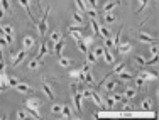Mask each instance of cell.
<instances>
[{
	"mask_svg": "<svg viewBox=\"0 0 159 120\" xmlns=\"http://www.w3.org/2000/svg\"><path fill=\"white\" fill-rule=\"evenodd\" d=\"M48 15H49V7L44 9V15H42L41 20H37V29H39V34L46 36V31H48Z\"/></svg>",
	"mask_w": 159,
	"mask_h": 120,
	"instance_id": "1",
	"label": "cell"
},
{
	"mask_svg": "<svg viewBox=\"0 0 159 120\" xmlns=\"http://www.w3.org/2000/svg\"><path fill=\"white\" fill-rule=\"evenodd\" d=\"M26 54H27L26 48H24V49H20V51H17L15 54H12V64H14V66H17L19 63H22V61L26 59Z\"/></svg>",
	"mask_w": 159,
	"mask_h": 120,
	"instance_id": "2",
	"label": "cell"
},
{
	"mask_svg": "<svg viewBox=\"0 0 159 120\" xmlns=\"http://www.w3.org/2000/svg\"><path fill=\"white\" fill-rule=\"evenodd\" d=\"M137 39H139L140 42H147V44H154V42H157L154 37H151L149 34H144V32H140V34L137 36Z\"/></svg>",
	"mask_w": 159,
	"mask_h": 120,
	"instance_id": "3",
	"label": "cell"
},
{
	"mask_svg": "<svg viewBox=\"0 0 159 120\" xmlns=\"http://www.w3.org/2000/svg\"><path fill=\"white\" fill-rule=\"evenodd\" d=\"M17 2H19L20 5H22L24 9H26V12L29 14V17H31V20H32V22H36V24H37V19H36V17L31 14V7H29V0H17Z\"/></svg>",
	"mask_w": 159,
	"mask_h": 120,
	"instance_id": "4",
	"label": "cell"
},
{
	"mask_svg": "<svg viewBox=\"0 0 159 120\" xmlns=\"http://www.w3.org/2000/svg\"><path fill=\"white\" fill-rule=\"evenodd\" d=\"M73 103H75L76 112L80 114V112H81V93H80V92H75V95H73Z\"/></svg>",
	"mask_w": 159,
	"mask_h": 120,
	"instance_id": "5",
	"label": "cell"
},
{
	"mask_svg": "<svg viewBox=\"0 0 159 120\" xmlns=\"http://www.w3.org/2000/svg\"><path fill=\"white\" fill-rule=\"evenodd\" d=\"M42 92L46 93V96H48L49 100H54V95H53V88H51V85H49L48 81H42Z\"/></svg>",
	"mask_w": 159,
	"mask_h": 120,
	"instance_id": "6",
	"label": "cell"
},
{
	"mask_svg": "<svg viewBox=\"0 0 159 120\" xmlns=\"http://www.w3.org/2000/svg\"><path fill=\"white\" fill-rule=\"evenodd\" d=\"M41 100H39V98H29V100L26 101V107H29V108H36V110H37L39 107H41Z\"/></svg>",
	"mask_w": 159,
	"mask_h": 120,
	"instance_id": "7",
	"label": "cell"
},
{
	"mask_svg": "<svg viewBox=\"0 0 159 120\" xmlns=\"http://www.w3.org/2000/svg\"><path fill=\"white\" fill-rule=\"evenodd\" d=\"M49 53V46H48V42L46 41H42V44H41V49H39V54H37V58L36 59H42V56H46V54Z\"/></svg>",
	"mask_w": 159,
	"mask_h": 120,
	"instance_id": "8",
	"label": "cell"
},
{
	"mask_svg": "<svg viewBox=\"0 0 159 120\" xmlns=\"http://www.w3.org/2000/svg\"><path fill=\"white\" fill-rule=\"evenodd\" d=\"M117 49H118V53H120V54H129V53H131V49H132V46L129 44V42H120V44L117 46Z\"/></svg>",
	"mask_w": 159,
	"mask_h": 120,
	"instance_id": "9",
	"label": "cell"
},
{
	"mask_svg": "<svg viewBox=\"0 0 159 120\" xmlns=\"http://www.w3.org/2000/svg\"><path fill=\"white\" fill-rule=\"evenodd\" d=\"M139 76L144 79V81H153V79H156V73H151V71H142V73H139Z\"/></svg>",
	"mask_w": 159,
	"mask_h": 120,
	"instance_id": "10",
	"label": "cell"
},
{
	"mask_svg": "<svg viewBox=\"0 0 159 120\" xmlns=\"http://www.w3.org/2000/svg\"><path fill=\"white\" fill-rule=\"evenodd\" d=\"M120 3H122L120 0H112V2L105 3V7H103V10H105V12H112V10H114L115 7H118Z\"/></svg>",
	"mask_w": 159,
	"mask_h": 120,
	"instance_id": "11",
	"label": "cell"
},
{
	"mask_svg": "<svg viewBox=\"0 0 159 120\" xmlns=\"http://www.w3.org/2000/svg\"><path fill=\"white\" fill-rule=\"evenodd\" d=\"M64 48V39H59L58 42H54V53H56L58 58H61V51Z\"/></svg>",
	"mask_w": 159,
	"mask_h": 120,
	"instance_id": "12",
	"label": "cell"
},
{
	"mask_svg": "<svg viewBox=\"0 0 159 120\" xmlns=\"http://www.w3.org/2000/svg\"><path fill=\"white\" fill-rule=\"evenodd\" d=\"M85 56H86V63H88V64L97 63V56H95V53H93V49H88Z\"/></svg>",
	"mask_w": 159,
	"mask_h": 120,
	"instance_id": "13",
	"label": "cell"
},
{
	"mask_svg": "<svg viewBox=\"0 0 159 120\" xmlns=\"http://www.w3.org/2000/svg\"><path fill=\"white\" fill-rule=\"evenodd\" d=\"M34 42H36L34 36H26V37H24V48H26V49H31L32 46H34Z\"/></svg>",
	"mask_w": 159,
	"mask_h": 120,
	"instance_id": "14",
	"label": "cell"
},
{
	"mask_svg": "<svg viewBox=\"0 0 159 120\" xmlns=\"http://www.w3.org/2000/svg\"><path fill=\"white\" fill-rule=\"evenodd\" d=\"M103 58H105V63L114 64V54L108 51V48H103Z\"/></svg>",
	"mask_w": 159,
	"mask_h": 120,
	"instance_id": "15",
	"label": "cell"
},
{
	"mask_svg": "<svg viewBox=\"0 0 159 120\" xmlns=\"http://www.w3.org/2000/svg\"><path fill=\"white\" fill-rule=\"evenodd\" d=\"M68 32H70V34H71V32H81V34H83V32H85V25H83V24L70 25V27H68Z\"/></svg>",
	"mask_w": 159,
	"mask_h": 120,
	"instance_id": "16",
	"label": "cell"
},
{
	"mask_svg": "<svg viewBox=\"0 0 159 120\" xmlns=\"http://www.w3.org/2000/svg\"><path fill=\"white\" fill-rule=\"evenodd\" d=\"M15 88L19 90L20 93H31V92H32V88H31V86H29V85H24V83H17V85H15Z\"/></svg>",
	"mask_w": 159,
	"mask_h": 120,
	"instance_id": "17",
	"label": "cell"
},
{
	"mask_svg": "<svg viewBox=\"0 0 159 120\" xmlns=\"http://www.w3.org/2000/svg\"><path fill=\"white\" fill-rule=\"evenodd\" d=\"M140 108H142L144 112H151L153 110V100H151V98H146V100L142 101V107Z\"/></svg>",
	"mask_w": 159,
	"mask_h": 120,
	"instance_id": "18",
	"label": "cell"
},
{
	"mask_svg": "<svg viewBox=\"0 0 159 120\" xmlns=\"http://www.w3.org/2000/svg\"><path fill=\"white\" fill-rule=\"evenodd\" d=\"M61 114H63V118H71V117H73V115H71V107H70V103L64 105V107L61 108Z\"/></svg>",
	"mask_w": 159,
	"mask_h": 120,
	"instance_id": "19",
	"label": "cell"
},
{
	"mask_svg": "<svg viewBox=\"0 0 159 120\" xmlns=\"http://www.w3.org/2000/svg\"><path fill=\"white\" fill-rule=\"evenodd\" d=\"M70 78H76V79H80V81H83V70L70 71Z\"/></svg>",
	"mask_w": 159,
	"mask_h": 120,
	"instance_id": "20",
	"label": "cell"
},
{
	"mask_svg": "<svg viewBox=\"0 0 159 120\" xmlns=\"http://www.w3.org/2000/svg\"><path fill=\"white\" fill-rule=\"evenodd\" d=\"M117 76H118L120 81H131V79H132V75H131V73H125V71H120Z\"/></svg>",
	"mask_w": 159,
	"mask_h": 120,
	"instance_id": "21",
	"label": "cell"
},
{
	"mask_svg": "<svg viewBox=\"0 0 159 120\" xmlns=\"http://www.w3.org/2000/svg\"><path fill=\"white\" fill-rule=\"evenodd\" d=\"M73 63H75L73 59H68V58H63V56L59 58V64H61V66H63V68H70V66H71V64H73Z\"/></svg>",
	"mask_w": 159,
	"mask_h": 120,
	"instance_id": "22",
	"label": "cell"
},
{
	"mask_svg": "<svg viewBox=\"0 0 159 120\" xmlns=\"http://www.w3.org/2000/svg\"><path fill=\"white\" fill-rule=\"evenodd\" d=\"M100 37L103 39H112V32L107 27H100Z\"/></svg>",
	"mask_w": 159,
	"mask_h": 120,
	"instance_id": "23",
	"label": "cell"
},
{
	"mask_svg": "<svg viewBox=\"0 0 159 120\" xmlns=\"http://www.w3.org/2000/svg\"><path fill=\"white\" fill-rule=\"evenodd\" d=\"M90 98H92V100L95 101V103L98 105V107H102V103H103V101H102V96H100L97 92H92V96H90Z\"/></svg>",
	"mask_w": 159,
	"mask_h": 120,
	"instance_id": "24",
	"label": "cell"
},
{
	"mask_svg": "<svg viewBox=\"0 0 159 120\" xmlns=\"http://www.w3.org/2000/svg\"><path fill=\"white\" fill-rule=\"evenodd\" d=\"M124 93H125V98H127V100H131V98L135 96V93H137V92L132 88V86H129V88H125V92H124Z\"/></svg>",
	"mask_w": 159,
	"mask_h": 120,
	"instance_id": "25",
	"label": "cell"
},
{
	"mask_svg": "<svg viewBox=\"0 0 159 120\" xmlns=\"http://www.w3.org/2000/svg\"><path fill=\"white\" fill-rule=\"evenodd\" d=\"M76 42H78V51H80V53L86 54V51H88V46H86L85 42L81 41V39H80V41H76Z\"/></svg>",
	"mask_w": 159,
	"mask_h": 120,
	"instance_id": "26",
	"label": "cell"
},
{
	"mask_svg": "<svg viewBox=\"0 0 159 120\" xmlns=\"http://www.w3.org/2000/svg\"><path fill=\"white\" fill-rule=\"evenodd\" d=\"M90 22H92V29H93V32H95L97 36H100V25H98V22H97V19H92Z\"/></svg>",
	"mask_w": 159,
	"mask_h": 120,
	"instance_id": "27",
	"label": "cell"
},
{
	"mask_svg": "<svg viewBox=\"0 0 159 120\" xmlns=\"http://www.w3.org/2000/svg\"><path fill=\"white\" fill-rule=\"evenodd\" d=\"M125 70V63H118L117 66L114 68V71H112V75H118L120 71H124Z\"/></svg>",
	"mask_w": 159,
	"mask_h": 120,
	"instance_id": "28",
	"label": "cell"
},
{
	"mask_svg": "<svg viewBox=\"0 0 159 120\" xmlns=\"http://www.w3.org/2000/svg\"><path fill=\"white\" fill-rule=\"evenodd\" d=\"M0 5H2L3 12L10 14V3H9V0H0Z\"/></svg>",
	"mask_w": 159,
	"mask_h": 120,
	"instance_id": "29",
	"label": "cell"
},
{
	"mask_svg": "<svg viewBox=\"0 0 159 120\" xmlns=\"http://www.w3.org/2000/svg\"><path fill=\"white\" fill-rule=\"evenodd\" d=\"M105 24H112V22H115V15L114 14H110V12H105Z\"/></svg>",
	"mask_w": 159,
	"mask_h": 120,
	"instance_id": "30",
	"label": "cell"
},
{
	"mask_svg": "<svg viewBox=\"0 0 159 120\" xmlns=\"http://www.w3.org/2000/svg\"><path fill=\"white\" fill-rule=\"evenodd\" d=\"M103 85H105V88L108 90V92H112V90H114L115 86H117V81H112V79H110V81H108V79H107V81L103 83Z\"/></svg>",
	"mask_w": 159,
	"mask_h": 120,
	"instance_id": "31",
	"label": "cell"
},
{
	"mask_svg": "<svg viewBox=\"0 0 159 120\" xmlns=\"http://www.w3.org/2000/svg\"><path fill=\"white\" fill-rule=\"evenodd\" d=\"M26 108H27V114L31 115L32 118H41V117H39V112L36 110V108H29V107H26Z\"/></svg>",
	"mask_w": 159,
	"mask_h": 120,
	"instance_id": "32",
	"label": "cell"
},
{
	"mask_svg": "<svg viewBox=\"0 0 159 120\" xmlns=\"http://www.w3.org/2000/svg\"><path fill=\"white\" fill-rule=\"evenodd\" d=\"M19 83L17 78H12V76H7V86H15Z\"/></svg>",
	"mask_w": 159,
	"mask_h": 120,
	"instance_id": "33",
	"label": "cell"
},
{
	"mask_svg": "<svg viewBox=\"0 0 159 120\" xmlns=\"http://www.w3.org/2000/svg\"><path fill=\"white\" fill-rule=\"evenodd\" d=\"M122 34H124V31L120 29V31H118V34L114 37V48H117V46L120 44V36H122Z\"/></svg>",
	"mask_w": 159,
	"mask_h": 120,
	"instance_id": "34",
	"label": "cell"
},
{
	"mask_svg": "<svg viewBox=\"0 0 159 120\" xmlns=\"http://www.w3.org/2000/svg\"><path fill=\"white\" fill-rule=\"evenodd\" d=\"M2 32H3V34H12V36H14L12 25H3V27H2Z\"/></svg>",
	"mask_w": 159,
	"mask_h": 120,
	"instance_id": "35",
	"label": "cell"
},
{
	"mask_svg": "<svg viewBox=\"0 0 159 120\" xmlns=\"http://www.w3.org/2000/svg\"><path fill=\"white\" fill-rule=\"evenodd\" d=\"M59 39H61V32H53V34H51V42H53V44H54V42H58Z\"/></svg>",
	"mask_w": 159,
	"mask_h": 120,
	"instance_id": "36",
	"label": "cell"
},
{
	"mask_svg": "<svg viewBox=\"0 0 159 120\" xmlns=\"http://www.w3.org/2000/svg\"><path fill=\"white\" fill-rule=\"evenodd\" d=\"M144 85H146V81H144L140 76H137V79H135V86H137V88H144Z\"/></svg>",
	"mask_w": 159,
	"mask_h": 120,
	"instance_id": "37",
	"label": "cell"
},
{
	"mask_svg": "<svg viewBox=\"0 0 159 120\" xmlns=\"http://www.w3.org/2000/svg\"><path fill=\"white\" fill-rule=\"evenodd\" d=\"M156 63H157V54H153V58L149 61H146V66H151V64H156Z\"/></svg>",
	"mask_w": 159,
	"mask_h": 120,
	"instance_id": "38",
	"label": "cell"
},
{
	"mask_svg": "<svg viewBox=\"0 0 159 120\" xmlns=\"http://www.w3.org/2000/svg\"><path fill=\"white\" fill-rule=\"evenodd\" d=\"M76 5H78V10H86V3L83 2V0H76Z\"/></svg>",
	"mask_w": 159,
	"mask_h": 120,
	"instance_id": "39",
	"label": "cell"
},
{
	"mask_svg": "<svg viewBox=\"0 0 159 120\" xmlns=\"http://www.w3.org/2000/svg\"><path fill=\"white\" fill-rule=\"evenodd\" d=\"M61 108H63L61 105L54 103V105H53V108H51V112H53V114H61Z\"/></svg>",
	"mask_w": 159,
	"mask_h": 120,
	"instance_id": "40",
	"label": "cell"
},
{
	"mask_svg": "<svg viewBox=\"0 0 159 120\" xmlns=\"http://www.w3.org/2000/svg\"><path fill=\"white\" fill-rule=\"evenodd\" d=\"M139 2H140V7L137 9V12H140L142 9H146V7H147V3H149L151 0H139Z\"/></svg>",
	"mask_w": 159,
	"mask_h": 120,
	"instance_id": "41",
	"label": "cell"
},
{
	"mask_svg": "<svg viewBox=\"0 0 159 120\" xmlns=\"http://www.w3.org/2000/svg\"><path fill=\"white\" fill-rule=\"evenodd\" d=\"M37 66H39V61H37V59H32V61H29V68H31V70H36Z\"/></svg>",
	"mask_w": 159,
	"mask_h": 120,
	"instance_id": "42",
	"label": "cell"
},
{
	"mask_svg": "<svg viewBox=\"0 0 159 120\" xmlns=\"http://www.w3.org/2000/svg\"><path fill=\"white\" fill-rule=\"evenodd\" d=\"M73 19H75V22H78V24H83V19H81V15H80L78 12H73Z\"/></svg>",
	"mask_w": 159,
	"mask_h": 120,
	"instance_id": "43",
	"label": "cell"
},
{
	"mask_svg": "<svg viewBox=\"0 0 159 120\" xmlns=\"http://www.w3.org/2000/svg\"><path fill=\"white\" fill-rule=\"evenodd\" d=\"M93 53H95V56H97V58L102 56V54H103V48H93Z\"/></svg>",
	"mask_w": 159,
	"mask_h": 120,
	"instance_id": "44",
	"label": "cell"
},
{
	"mask_svg": "<svg viewBox=\"0 0 159 120\" xmlns=\"http://www.w3.org/2000/svg\"><path fill=\"white\" fill-rule=\"evenodd\" d=\"M88 15H90V19H97V17H98V14H97V10L90 9L88 10Z\"/></svg>",
	"mask_w": 159,
	"mask_h": 120,
	"instance_id": "45",
	"label": "cell"
},
{
	"mask_svg": "<svg viewBox=\"0 0 159 120\" xmlns=\"http://www.w3.org/2000/svg\"><path fill=\"white\" fill-rule=\"evenodd\" d=\"M107 103H108V108H112V107H114V103H115L114 96H110V95H108V98H107Z\"/></svg>",
	"mask_w": 159,
	"mask_h": 120,
	"instance_id": "46",
	"label": "cell"
},
{
	"mask_svg": "<svg viewBox=\"0 0 159 120\" xmlns=\"http://www.w3.org/2000/svg\"><path fill=\"white\" fill-rule=\"evenodd\" d=\"M88 2V5L92 7V9H97V3H98V0H86Z\"/></svg>",
	"mask_w": 159,
	"mask_h": 120,
	"instance_id": "47",
	"label": "cell"
},
{
	"mask_svg": "<svg viewBox=\"0 0 159 120\" xmlns=\"http://www.w3.org/2000/svg\"><path fill=\"white\" fill-rule=\"evenodd\" d=\"M135 61H137L139 64H144V66H146V59H144L142 56H135Z\"/></svg>",
	"mask_w": 159,
	"mask_h": 120,
	"instance_id": "48",
	"label": "cell"
},
{
	"mask_svg": "<svg viewBox=\"0 0 159 120\" xmlns=\"http://www.w3.org/2000/svg\"><path fill=\"white\" fill-rule=\"evenodd\" d=\"M105 48H114V41L112 39H105Z\"/></svg>",
	"mask_w": 159,
	"mask_h": 120,
	"instance_id": "49",
	"label": "cell"
},
{
	"mask_svg": "<svg viewBox=\"0 0 159 120\" xmlns=\"http://www.w3.org/2000/svg\"><path fill=\"white\" fill-rule=\"evenodd\" d=\"M17 118H26V112L19 110V112H17Z\"/></svg>",
	"mask_w": 159,
	"mask_h": 120,
	"instance_id": "50",
	"label": "cell"
},
{
	"mask_svg": "<svg viewBox=\"0 0 159 120\" xmlns=\"http://www.w3.org/2000/svg\"><path fill=\"white\" fill-rule=\"evenodd\" d=\"M151 53H153V54H157V44H156V42H154L153 48H151Z\"/></svg>",
	"mask_w": 159,
	"mask_h": 120,
	"instance_id": "51",
	"label": "cell"
},
{
	"mask_svg": "<svg viewBox=\"0 0 159 120\" xmlns=\"http://www.w3.org/2000/svg\"><path fill=\"white\" fill-rule=\"evenodd\" d=\"M5 88H7V85H3V83H0V92H3Z\"/></svg>",
	"mask_w": 159,
	"mask_h": 120,
	"instance_id": "52",
	"label": "cell"
},
{
	"mask_svg": "<svg viewBox=\"0 0 159 120\" xmlns=\"http://www.w3.org/2000/svg\"><path fill=\"white\" fill-rule=\"evenodd\" d=\"M36 2H37V7L41 9V0H36ZM41 10H42V9H41Z\"/></svg>",
	"mask_w": 159,
	"mask_h": 120,
	"instance_id": "53",
	"label": "cell"
},
{
	"mask_svg": "<svg viewBox=\"0 0 159 120\" xmlns=\"http://www.w3.org/2000/svg\"><path fill=\"white\" fill-rule=\"evenodd\" d=\"M3 14H5V12H3V10H0V19H3Z\"/></svg>",
	"mask_w": 159,
	"mask_h": 120,
	"instance_id": "54",
	"label": "cell"
}]
</instances>
